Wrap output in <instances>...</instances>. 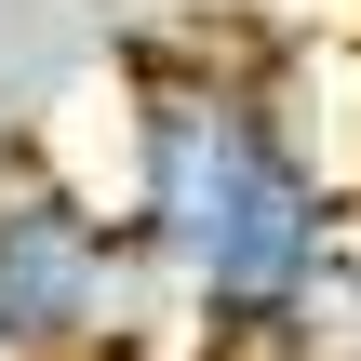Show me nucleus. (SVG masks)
<instances>
[{"mask_svg":"<svg viewBox=\"0 0 361 361\" xmlns=\"http://www.w3.org/2000/svg\"><path fill=\"white\" fill-rule=\"evenodd\" d=\"M94 80L121 94V228L174 281V348L335 361L361 214L295 107L308 27L255 0H94Z\"/></svg>","mask_w":361,"mask_h":361,"instance_id":"f257e3e1","label":"nucleus"},{"mask_svg":"<svg viewBox=\"0 0 361 361\" xmlns=\"http://www.w3.org/2000/svg\"><path fill=\"white\" fill-rule=\"evenodd\" d=\"M174 281L54 147H0V361H161Z\"/></svg>","mask_w":361,"mask_h":361,"instance_id":"f03ea898","label":"nucleus"},{"mask_svg":"<svg viewBox=\"0 0 361 361\" xmlns=\"http://www.w3.org/2000/svg\"><path fill=\"white\" fill-rule=\"evenodd\" d=\"M94 80V0H0V147H54Z\"/></svg>","mask_w":361,"mask_h":361,"instance_id":"7ed1b4c3","label":"nucleus"}]
</instances>
